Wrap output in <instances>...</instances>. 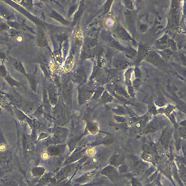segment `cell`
I'll list each match as a JSON object with an SVG mask.
<instances>
[{"mask_svg": "<svg viewBox=\"0 0 186 186\" xmlns=\"http://www.w3.org/2000/svg\"><path fill=\"white\" fill-rule=\"evenodd\" d=\"M0 15L7 20H10L13 18L12 13H11V12L6 9L3 8V7L1 6H0Z\"/></svg>", "mask_w": 186, "mask_h": 186, "instance_id": "6da1fadb", "label": "cell"}, {"mask_svg": "<svg viewBox=\"0 0 186 186\" xmlns=\"http://www.w3.org/2000/svg\"><path fill=\"white\" fill-rule=\"evenodd\" d=\"M13 65L14 69H15L16 70L24 75H25L26 73L25 68L22 64L21 62L19 61H16L14 62Z\"/></svg>", "mask_w": 186, "mask_h": 186, "instance_id": "7a4b0ae2", "label": "cell"}, {"mask_svg": "<svg viewBox=\"0 0 186 186\" xmlns=\"http://www.w3.org/2000/svg\"><path fill=\"white\" fill-rule=\"evenodd\" d=\"M7 54L3 51L0 49V59L2 63H3L7 58Z\"/></svg>", "mask_w": 186, "mask_h": 186, "instance_id": "3957f363", "label": "cell"}, {"mask_svg": "<svg viewBox=\"0 0 186 186\" xmlns=\"http://www.w3.org/2000/svg\"><path fill=\"white\" fill-rule=\"evenodd\" d=\"M7 70L3 64L0 65V74L2 75H6Z\"/></svg>", "mask_w": 186, "mask_h": 186, "instance_id": "277c9868", "label": "cell"}, {"mask_svg": "<svg viewBox=\"0 0 186 186\" xmlns=\"http://www.w3.org/2000/svg\"><path fill=\"white\" fill-rule=\"evenodd\" d=\"M2 43H3L2 42H0V44H2Z\"/></svg>", "mask_w": 186, "mask_h": 186, "instance_id": "5b68a950", "label": "cell"}]
</instances>
